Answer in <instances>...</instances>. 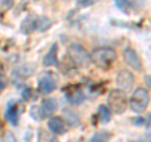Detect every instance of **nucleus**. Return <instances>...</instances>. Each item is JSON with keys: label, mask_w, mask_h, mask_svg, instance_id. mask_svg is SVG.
I'll use <instances>...</instances> for the list:
<instances>
[{"label": "nucleus", "mask_w": 151, "mask_h": 142, "mask_svg": "<svg viewBox=\"0 0 151 142\" xmlns=\"http://www.w3.org/2000/svg\"><path fill=\"white\" fill-rule=\"evenodd\" d=\"M5 117L13 126H15L18 123V105H17V102L12 101V102L8 103Z\"/></svg>", "instance_id": "nucleus-9"}, {"label": "nucleus", "mask_w": 151, "mask_h": 142, "mask_svg": "<svg viewBox=\"0 0 151 142\" xmlns=\"http://www.w3.org/2000/svg\"><path fill=\"white\" fill-rule=\"evenodd\" d=\"M0 142H17V140L12 133H6L1 140H0Z\"/></svg>", "instance_id": "nucleus-18"}, {"label": "nucleus", "mask_w": 151, "mask_h": 142, "mask_svg": "<svg viewBox=\"0 0 151 142\" xmlns=\"http://www.w3.org/2000/svg\"><path fill=\"white\" fill-rule=\"evenodd\" d=\"M39 112H43L40 107H32L30 108V115H32L33 118H35V120H40L42 117H44L43 116L44 113H43V115H39Z\"/></svg>", "instance_id": "nucleus-16"}, {"label": "nucleus", "mask_w": 151, "mask_h": 142, "mask_svg": "<svg viewBox=\"0 0 151 142\" xmlns=\"http://www.w3.org/2000/svg\"><path fill=\"white\" fill-rule=\"evenodd\" d=\"M48 127L53 133H62L64 131V121L62 117H52L48 121Z\"/></svg>", "instance_id": "nucleus-10"}, {"label": "nucleus", "mask_w": 151, "mask_h": 142, "mask_svg": "<svg viewBox=\"0 0 151 142\" xmlns=\"http://www.w3.org/2000/svg\"><path fill=\"white\" fill-rule=\"evenodd\" d=\"M134 82H135L134 75H132V73L129 72V70H121L116 77L117 86H119V88L124 92L131 91V88L134 87Z\"/></svg>", "instance_id": "nucleus-5"}, {"label": "nucleus", "mask_w": 151, "mask_h": 142, "mask_svg": "<svg viewBox=\"0 0 151 142\" xmlns=\"http://www.w3.org/2000/svg\"><path fill=\"white\" fill-rule=\"evenodd\" d=\"M5 86H6V80H5V78H3L1 75H0V92H1L3 89L5 88Z\"/></svg>", "instance_id": "nucleus-20"}, {"label": "nucleus", "mask_w": 151, "mask_h": 142, "mask_svg": "<svg viewBox=\"0 0 151 142\" xmlns=\"http://www.w3.org/2000/svg\"><path fill=\"white\" fill-rule=\"evenodd\" d=\"M63 91H64V94H65V97H67V99L72 105H79V103L83 102L84 94L81 89H79V87L69 86L67 88H64Z\"/></svg>", "instance_id": "nucleus-6"}, {"label": "nucleus", "mask_w": 151, "mask_h": 142, "mask_svg": "<svg viewBox=\"0 0 151 142\" xmlns=\"http://www.w3.org/2000/svg\"><path fill=\"white\" fill-rule=\"evenodd\" d=\"M97 118L101 123H107L111 120V112L106 106H100L98 107V112H97Z\"/></svg>", "instance_id": "nucleus-13"}, {"label": "nucleus", "mask_w": 151, "mask_h": 142, "mask_svg": "<svg viewBox=\"0 0 151 142\" xmlns=\"http://www.w3.org/2000/svg\"><path fill=\"white\" fill-rule=\"evenodd\" d=\"M68 54L69 58L72 59V62L78 65L79 68H87L89 63L92 62L91 55L88 54L86 48H83L81 44H70L68 48Z\"/></svg>", "instance_id": "nucleus-2"}, {"label": "nucleus", "mask_w": 151, "mask_h": 142, "mask_svg": "<svg viewBox=\"0 0 151 142\" xmlns=\"http://www.w3.org/2000/svg\"><path fill=\"white\" fill-rule=\"evenodd\" d=\"M146 83H147L149 86L151 87V77H146Z\"/></svg>", "instance_id": "nucleus-21"}, {"label": "nucleus", "mask_w": 151, "mask_h": 142, "mask_svg": "<svg viewBox=\"0 0 151 142\" xmlns=\"http://www.w3.org/2000/svg\"><path fill=\"white\" fill-rule=\"evenodd\" d=\"M38 141H39V142H57V140L54 138V136L49 135L48 132H45L44 130H40V131H39Z\"/></svg>", "instance_id": "nucleus-15"}, {"label": "nucleus", "mask_w": 151, "mask_h": 142, "mask_svg": "<svg viewBox=\"0 0 151 142\" xmlns=\"http://www.w3.org/2000/svg\"><path fill=\"white\" fill-rule=\"evenodd\" d=\"M115 4L121 10H126L129 8V0H115Z\"/></svg>", "instance_id": "nucleus-17"}, {"label": "nucleus", "mask_w": 151, "mask_h": 142, "mask_svg": "<svg viewBox=\"0 0 151 142\" xmlns=\"http://www.w3.org/2000/svg\"><path fill=\"white\" fill-rule=\"evenodd\" d=\"M108 140H110V135L106 133V132H103V131H101V132L94 133L88 142H108Z\"/></svg>", "instance_id": "nucleus-14"}, {"label": "nucleus", "mask_w": 151, "mask_h": 142, "mask_svg": "<svg viewBox=\"0 0 151 142\" xmlns=\"http://www.w3.org/2000/svg\"><path fill=\"white\" fill-rule=\"evenodd\" d=\"M149 102H150L149 92L145 88H137L132 93V96L130 98V107L134 112L141 113L147 108Z\"/></svg>", "instance_id": "nucleus-3"}, {"label": "nucleus", "mask_w": 151, "mask_h": 142, "mask_svg": "<svg viewBox=\"0 0 151 142\" xmlns=\"http://www.w3.org/2000/svg\"><path fill=\"white\" fill-rule=\"evenodd\" d=\"M55 88V80L52 75H45L39 80V91L44 94L53 92Z\"/></svg>", "instance_id": "nucleus-8"}, {"label": "nucleus", "mask_w": 151, "mask_h": 142, "mask_svg": "<svg viewBox=\"0 0 151 142\" xmlns=\"http://www.w3.org/2000/svg\"><path fill=\"white\" fill-rule=\"evenodd\" d=\"M30 94H32V89H30V88H25V89H24V92H23V98H24V99H28Z\"/></svg>", "instance_id": "nucleus-19"}, {"label": "nucleus", "mask_w": 151, "mask_h": 142, "mask_svg": "<svg viewBox=\"0 0 151 142\" xmlns=\"http://www.w3.org/2000/svg\"><path fill=\"white\" fill-rule=\"evenodd\" d=\"M57 53H58V45L52 44L48 53L45 54L44 59H43V64L45 67H50V65H54L57 63Z\"/></svg>", "instance_id": "nucleus-11"}, {"label": "nucleus", "mask_w": 151, "mask_h": 142, "mask_svg": "<svg viewBox=\"0 0 151 142\" xmlns=\"http://www.w3.org/2000/svg\"><path fill=\"white\" fill-rule=\"evenodd\" d=\"M57 108V102L55 99L53 98H48V99H44L43 103H42V111H43L44 116H49L52 115Z\"/></svg>", "instance_id": "nucleus-12"}, {"label": "nucleus", "mask_w": 151, "mask_h": 142, "mask_svg": "<svg viewBox=\"0 0 151 142\" xmlns=\"http://www.w3.org/2000/svg\"><path fill=\"white\" fill-rule=\"evenodd\" d=\"M124 60L127 65H130L131 68H134L136 70H141L142 69V63L141 59L139 58V55L136 54V52L131 48H127L124 52Z\"/></svg>", "instance_id": "nucleus-7"}, {"label": "nucleus", "mask_w": 151, "mask_h": 142, "mask_svg": "<svg viewBox=\"0 0 151 142\" xmlns=\"http://www.w3.org/2000/svg\"><path fill=\"white\" fill-rule=\"evenodd\" d=\"M116 58H117V54L115 49L108 48V47H101V48L94 49L91 55L92 62L102 69H107L110 65H112Z\"/></svg>", "instance_id": "nucleus-1"}, {"label": "nucleus", "mask_w": 151, "mask_h": 142, "mask_svg": "<svg viewBox=\"0 0 151 142\" xmlns=\"http://www.w3.org/2000/svg\"><path fill=\"white\" fill-rule=\"evenodd\" d=\"M108 105H110L112 112L117 113V115H122L127 108V98L124 91L112 89L108 94Z\"/></svg>", "instance_id": "nucleus-4"}]
</instances>
